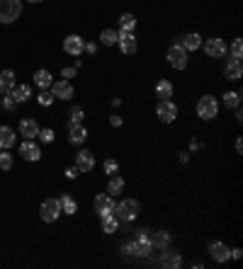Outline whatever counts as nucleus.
I'll use <instances>...</instances> for the list:
<instances>
[{
	"label": "nucleus",
	"mask_w": 243,
	"mask_h": 269,
	"mask_svg": "<svg viewBox=\"0 0 243 269\" xmlns=\"http://www.w3.org/2000/svg\"><path fill=\"white\" fill-rule=\"evenodd\" d=\"M151 250H153V245H151V240H149V233L141 231L139 240H134V255H139V257H149Z\"/></svg>",
	"instance_id": "nucleus-10"
},
{
	"label": "nucleus",
	"mask_w": 243,
	"mask_h": 269,
	"mask_svg": "<svg viewBox=\"0 0 243 269\" xmlns=\"http://www.w3.org/2000/svg\"><path fill=\"white\" fill-rule=\"evenodd\" d=\"M117 226H120V221L115 213H102V231L105 233H117Z\"/></svg>",
	"instance_id": "nucleus-27"
},
{
	"label": "nucleus",
	"mask_w": 243,
	"mask_h": 269,
	"mask_svg": "<svg viewBox=\"0 0 243 269\" xmlns=\"http://www.w3.org/2000/svg\"><path fill=\"white\" fill-rule=\"evenodd\" d=\"M15 88V73L12 70H2L0 73V95H7Z\"/></svg>",
	"instance_id": "nucleus-22"
},
{
	"label": "nucleus",
	"mask_w": 243,
	"mask_h": 269,
	"mask_svg": "<svg viewBox=\"0 0 243 269\" xmlns=\"http://www.w3.org/2000/svg\"><path fill=\"white\" fill-rule=\"evenodd\" d=\"M117 44L122 46V51H124L126 56L136 54V36H134V32H122L120 39H117Z\"/></svg>",
	"instance_id": "nucleus-14"
},
{
	"label": "nucleus",
	"mask_w": 243,
	"mask_h": 269,
	"mask_svg": "<svg viewBox=\"0 0 243 269\" xmlns=\"http://www.w3.org/2000/svg\"><path fill=\"white\" fill-rule=\"evenodd\" d=\"M122 189H124V179H122L120 175H112V177H110V184H107V194H110V197H117V194H122Z\"/></svg>",
	"instance_id": "nucleus-28"
},
{
	"label": "nucleus",
	"mask_w": 243,
	"mask_h": 269,
	"mask_svg": "<svg viewBox=\"0 0 243 269\" xmlns=\"http://www.w3.org/2000/svg\"><path fill=\"white\" fill-rule=\"evenodd\" d=\"M117 39H120V34L115 30H105L100 34V41H102V46H112V44H117Z\"/></svg>",
	"instance_id": "nucleus-32"
},
{
	"label": "nucleus",
	"mask_w": 243,
	"mask_h": 269,
	"mask_svg": "<svg viewBox=\"0 0 243 269\" xmlns=\"http://www.w3.org/2000/svg\"><path fill=\"white\" fill-rule=\"evenodd\" d=\"M209 255H212L216 262H229V257H231V250H229L224 242L212 240V242H209Z\"/></svg>",
	"instance_id": "nucleus-12"
},
{
	"label": "nucleus",
	"mask_w": 243,
	"mask_h": 269,
	"mask_svg": "<svg viewBox=\"0 0 243 269\" xmlns=\"http://www.w3.org/2000/svg\"><path fill=\"white\" fill-rule=\"evenodd\" d=\"M15 104H17V102H15L12 97H5V102H2V107H5V109H15Z\"/></svg>",
	"instance_id": "nucleus-39"
},
{
	"label": "nucleus",
	"mask_w": 243,
	"mask_h": 269,
	"mask_svg": "<svg viewBox=\"0 0 243 269\" xmlns=\"http://www.w3.org/2000/svg\"><path fill=\"white\" fill-rule=\"evenodd\" d=\"M120 27L122 32H134V27H136V17L131 15V12H124L120 17Z\"/></svg>",
	"instance_id": "nucleus-29"
},
{
	"label": "nucleus",
	"mask_w": 243,
	"mask_h": 269,
	"mask_svg": "<svg viewBox=\"0 0 243 269\" xmlns=\"http://www.w3.org/2000/svg\"><path fill=\"white\" fill-rule=\"evenodd\" d=\"M22 12V0H0V22L10 25L20 17Z\"/></svg>",
	"instance_id": "nucleus-1"
},
{
	"label": "nucleus",
	"mask_w": 243,
	"mask_h": 269,
	"mask_svg": "<svg viewBox=\"0 0 243 269\" xmlns=\"http://www.w3.org/2000/svg\"><path fill=\"white\" fill-rule=\"evenodd\" d=\"M51 83H54V78H51V73L49 70H37L34 73V85H39L41 90H46V88H51Z\"/></svg>",
	"instance_id": "nucleus-24"
},
{
	"label": "nucleus",
	"mask_w": 243,
	"mask_h": 269,
	"mask_svg": "<svg viewBox=\"0 0 243 269\" xmlns=\"http://www.w3.org/2000/svg\"><path fill=\"white\" fill-rule=\"evenodd\" d=\"M117 170H120L117 160H105V172L107 175H117Z\"/></svg>",
	"instance_id": "nucleus-38"
},
{
	"label": "nucleus",
	"mask_w": 243,
	"mask_h": 269,
	"mask_svg": "<svg viewBox=\"0 0 243 269\" xmlns=\"http://www.w3.org/2000/svg\"><path fill=\"white\" fill-rule=\"evenodd\" d=\"M15 146V131L10 126H0V150H7Z\"/></svg>",
	"instance_id": "nucleus-21"
},
{
	"label": "nucleus",
	"mask_w": 243,
	"mask_h": 269,
	"mask_svg": "<svg viewBox=\"0 0 243 269\" xmlns=\"http://www.w3.org/2000/svg\"><path fill=\"white\" fill-rule=\"evenodd\" d=\"M200 46H202V36L195 34V32L182 39V49H185V51H195V49H200Z\"/></svg>",
	"instance_id": "nucleus-26"
},
{
	"label": "nucleus",
	"mask_w": 243,
	"mask_h": 269,
	"mask_svg": "<svg viewBox=\"0 0 243 269\" xmlns=\"http://www.w3.org/2000/svg\"><path fill=\"white\" fill-rule=\"evenodd\" d=\"M76 168H78V172H90L92 168H95V155H92L90 150H81L76 155Z\"/></svg>",
	"instance_id": "nucleus-11"
},
{
	"label": "nucleus",
	"mask_w": 243,
	"mask_h": 269,
	"mask_svg": "<svg viewBox=\"0 0 243 269\" xmlns=\"http://www.w3.org/2000/svg\"><path fill=\"white\" fill-rule=\"evenodd\" d=\"M41 143H51L54 141V131L51 129H39V136H37Z\"/></svg>",
	"instance_id": "nucleus-36"
},
{
	"label": "nucleus",
	"mask_w": 243,
	"mask_h": 269,
	"mask_svg": "<svg viewBox=\"0 0 243 269\" xmlns=\"http://www.w3.org/2000/svg\"><path fill=\"white\" fill-rule=\"evenodd\" d=\"M241 56H243V44H241V39H236V41L231 44V59L241 61Z\"/></svg>",
	"instance_id": "nucleus-37"
},
{
	"label": "nucleus",
	"mask_w": 243,
	"mask_h": 269,
	"mask_svg": "<svg viewBox=\"0 0 243 269\" xmlns=\"http://www.w3.org/2000/svg\"><path fill=\"white\" fill-rule=\"evenodd\" d=\"M161 265L163 267H168V269H178L182 265V257H180V252H173V250H163V257H161Z\"/></svg>",
	"instance_id": "nucleus-15"
},
{
	"label": "nucleus",
	"mask_w": 243,
	"mask_h": 269,
	"mask_svg": "<svg viewBox=\"0 0 243 269\" xmlns=\"http://www.w3.org/2000/svg\"><path fill=\"white\" fill-rule=\"evenodd\" d=\"M83 51H88V54H95V51H97V44H85V49H83Z\"/></svg>",
	"instance_id": "nucleus-45"
},
{
	"label": "nucleus",
	"mask_w": 243,
	"mask_h": 269,
	"mask_svg": "<svg viewBox=\"0 0 243 269\" xmlns=\"http://www.w3.org/2000/svg\"><path fill=\"white\" fill-rule=\"evenodd\" d=\"M37 100H39V104H41V107H49V104L54 102V92L44 90V92H39V95H37Z\"/></svg>",
	"instance_id": "nucleus-33"
},
{
	"label": "nucleus",
	"mask_w": 243,
	"mask_h": 269,
	"mask_svg": "<svg viewBox=\"0 0 243 269\" xmlns=\"http://www.w3.org/2000/svg\"><path fill=\"white\" fill-rule=\"evenodd\" d=\"M224 104L229 107V109H236L239 104H241V92L236 90V92H226L224 95Z\"/></svg>",
	"instance_id": "nucleus-31"
},
{
	"label": "nucleus",
	"mask_w": 243,
	"mask_h": 269,
	"mask_svg": "<svg viewBox=\"0 0 243 269\" xmlns=\"http://www.w3.org/2000/svg\"><path fill=\"white\" fill-rule=\"evenodd\" d=\"M73 75H76L73 68H63V80H68V78H73Z\"/></svg>",
	"instance_id": "nucleus-42"
},
{
	"label": "nucleus",
	"mask_w": 243,
	"mask_h": 269,
	"mask_svg": "<svg viewBox=\"0 0 243 269\" xmlns=\"http://www.w3.org/2000/svg\"><path fill=\"white\" fill-rule=\"evenodd\" d=\"M20 134L25 138H37L39 136V124L34 119H22L20 121Z\"/></svg>",
	"instance_id": "nucleus-19"
},
{
	"label": "nucleus",
	"mask_w": 243,
	"mask_h": 269,
	"mask_svg": "<svg viewBox=\"0 0 243 269\" xmlns=\"http://www.w3.org/2000/svg\"><path fill=\"white\" fill-rule=\"evenodd\" d=\"M85 138H88L85 126H83V124H73V126H71V134H68V141L76 143V146H81V143H85Z\"/></svg>",
	"instance_id": "nucleus-17"
},
{
	"label": "nucleus",
	"mask_w": 243,
	"mask_h": 269,
	"mask_svg": "<svg viewBox=\"0 0 243 269\" xmlns=\"http://www.w3.org/2000/svg\"><path fill=\"white\" fill-rule=\"evenodd\" d=\"M231 257H234V260H241V257H243V250H241V247H234V250H231Z\"/></svg>",
	"instance_id": "nucleus-41"
},
{
	"label": "nucleus",
	"mask_w": 243,
	"mask_h": 269,
	"mask_svg": "<svg viewBox=\"0 0 243 269\" xmlns=\"http://www.w3.org/2000/svg\"><path fill=\"white\" fill-rule=\"evenodd\" d=\"M68 117H71V119H68V124L73 126V124H81V121H83V117H85V114H83V109H81V107H73Z\"/></svg>",
	"instance_id": "nucleus-35"
},
{
	"label": "nucleus",
	"mask_w": 243,
	"mask_h": 269,
	"mask_svg": "<svg viewBox=\"0 0 243 269\" xmlns=\"http://www.w3.org/2000/svg\"><path fill=\"white\" fill-rule=\"evenodd\" d=\"M124 255H134V242H126L124 245Z\"/></svg>",
	"instance_id": "nucleus-44"
},
{
	"label": "nucleus",
	"mask_w": 243,
	"mask_h": 269,
	"mask_svg": "<svg viewBox=\"0 0 243 269\" xmlns=\"http://www.w3.org/2000/svg\"><path fill=\"white\" fill-rule=\"evenodd\" d=\"M168 61H170V66L175 70H185L187 68V51L182 49L180 44H175V46L168 49Z\"/></svg>",
	"instance_id": "nucleus-5"
},
{
	"label": "nucleus",
	"mask_w": 243,
	"mask_h": 269,
	"mask_svg": "<svg viewBox=\"0 0 243 269\" xmlns=\"http://www.w3.org/2000/svg\"><path fill=\"white\" fill-rule=\"evenodd\" d=\"M66 177L76 179V177H78V168H68V170H66Z\"/></svg>",
	"instance_id": "nucleus-40"
},
{
	"label": "nucleus",
	"mask_w": 243,
	"mask_h": 269,
	"mask_svg": "<svg viewBox=\"0 0 243 269\" xmlns=\"http://www.w3.org/2000/svg\"><path fill=\"white\" fill-rule=\"evenodd\" d=\"M12 168V155L7 150H0V170H10Z\"/></svg>",
	"instance_id": "nucleus-34"
},
{
	"label": "nucleus",
	"mask_w": 243,
	"mask_h": 269,
	"mask_svg": "<svg viewBox=\"0 0 243 269\" xmlns=\"http://www.w3.org/2000/svg\"><path fill=\"white\" fill-rule=\"evenodd\" d=\"M30 2H41V0H30Z\"/></svg>",
	"instance_id": "nucleus-46"
},
{
	"label": "nucleus",
	"mask_w": 243,
	"mask_h": 269,
	"mask_svg": "<svg viewBox=\"0 0 243 269\" xmlns=\"http://www.w3.org/2000/svg\"><path fill=\"white\" fill-rule=\"evenodd\" d=\"M7 95H10L17 104H22V102H27V100L32 97V88H30V85H15V88L10 90Z\"/></svg>",
	"instance_id": "nucleus-18"
},
{
	"label": "nucleus",
	"mask_w": 243,
	"mask_h": 269,
	"mask_svg": "<svg viewBox=\"0 0 243 269\" xmlns=\"http://www.w3.org/2000/svg\"><path fill=\"white\" fill-rule=\"evenodd\" d=\"M110 124H112V126H122V117L112 114V117H110Z\"/></svg>",
	"instance_id": "nucleus-43"
},
{
	"label": "nucleus",
	"mask_w": 243,
	"mask_h": 269,
	"mask_svg": "<svg viewBox=\"0 0 243 269\" xmlns=\"http://www.w3.org/2000/svg\"><path fill=\"white\" fill-rule=\"evenodd\" d=\"M83 49H85V41H83L78 34H71V36L63 39V51H66V54H71V56H81Z\"/></svg>",
	"instance_id": "nucleus-8"
},
{
	"label": "nucleus",
	"mask_w": 243,
	"mask_h": 269,
	"mask_svg": "<svg viewBox=\"0 0 243 269\" xmlns=\"http://www.w3.org/2000/svg\"><path fill=\"white\" fill-rule=\"evenodd\" d=\"M39 213H41V218H44L46 223H54V221H56V218L61 216V204H59V199H46V202L41 204Z\"/></svg>",
	"instance_id": "nucleus-6"
},
{
	"label": "nucleus",
	"mask_w": 243,
	"mask_h": 269,
	"mask_svg": "<svg viewBox=\"0 0 243 269\" xmlns=\"http://www.w3.org/2000/svg\"><path fill=\"white\" fill-rule=\"evenodd\" d=\"M149 240H151V245L156 250H165V247L170 245V233H168V231H158V233L149 235Z\"/></svg>",
	"instance_id": "nucleus-20"
},
{
	"label": "nucleus",
	"mask_w": 243,
	"mask_h": 269,
	"mask_svg": "<svg viewBox=\"0 0 243 269\" xmlns=\"http://www.w3.org/2000/svg\"><path fill=\"white\" fill-rule=\"evenodd\" d=\"M156 97H158V100H170V97H173V83H170V80H161V83L156 85Z\"/></svg>",
	"instance_id": "nucleus-25"
},
{
	"label": "nucleus",
	"mask_w": 243,
	"mask_h": 269,
	"mask_svg": "<svg viewBox=\"0 0 243 269\" xmlns=\"http://www.w3.org/2000/svg\"><path fill=\"white\" fill-rule=\"evenodd\" d=\"M115 216L117 221H124V223H131L136 216H139V202L136 199H124L115 206Z\"/></svg>",
	"instance_id": "nucleus-2"
},
{
	"label": "nucleus",
	"mask_w": 243,
	"mask_h": 269,
	"mask_svg": "<svg viewBox=\"0 0 243 269\" xmlns=\"http://www.w3.org/2000/svg\"><path fill=\"white\" fill-rule=\"evenodd\" d=\"M20 155H22L25 160H30V163H37V160L41 158V150H39V146H37L32 138H27V141L20 146Z\"/></svg>",
	"instance_id": "nucleus-13"
},
{
	"label": "nucleus",
	"mask_w": 243,
	"mask_h": 269,
	"mask_svg": "<svg viewBox=\"0 0 243 269\" xmlns=\"http://www.w3.org/2000/svg\"><path fill=\"white\" fill-rule=\"evenodd\" d=\"M59 204H61V211H63V213H71V216H73V213L78 211V204H76L68 194H63V197H61Z\"/></svg>",
	"instance_id": "nucleus-30"
},
{
	"label": "nucleus",
	"mask_w": 243,
	"mask_h": 269,
	"mask_svg": "<svg viewBox=\"0 0 243 269\" xmlns=\"http://www.w3.org/2000/svg\"><path fill=\"white\" fill-rule=\"evenodd\" d=\"M156 114H158V119L163 121V124H170V121L178 119V107H175L170 100H161V102H158Z\"/></svg>",
	"instance_id": "nucleus-4"
},
{
	"label": "nucleus",
	"mask_w": 243,
	"mask_h": 269,
	"mask_svg": "<svg viewBox=\"0 0 243 269\" xmlns=\"http://www.w3.org/2000/svg\"><path fill=\"white\" fill-rule=\"evenodd\" d=\"M115 206H117V202H115V197H110V194H97L95 197V211L102 216V213H115Z\"/></svg>",
	"instance_id": "nucleus-9"
},
{
	"label": "nucleus",
	"mask_w": 243,
	"mask_h": 269,
	"mask_svg": "<svg viewBox=\"0 0 243 269\" xmlns=\"http://www.w3.org/2000/svg\"><path fill=\"white\" fill-rule=\"evenodd\" d=\"M51 85H54V97H59V100H71L73 97V85L68 80H56Z\"/></svg>",
	"instance_id": "nucleus-16"
},
{
	"label": "nucleus",
	"mask_w": 243,
	"mask_h": 269,
	"mask_svg": "<svg viewBox=\"0 0 243 269\" xmlns=\"http://www.w3.org/2000/svg\"><path fill=\"white\" fill-rule=\"evenodd\" d=\"M243 75V66L239 59H231L229 61V66H226V78L229 80H241Z\"/></svg>",
	"instance_id": "nucleus-23"
},
{
	"label": "nucleus",
	"mask_w": 243,
	"mask_h": 269,
	"mask_svg": "<svg viewBox=\"0 0 243 269\" xmlns=\"http://www.w3.org/2000/svg\"><path fill=\"white\" fill-rule=\"evenodd\" d=\"M202 46H204V54H207L209 59H224V56H226V44H224L221 39H216V36H214V39H207Z\"/></svg>",
	"instance_id": "nucleus-7"
},
{
	"label": "nucleus",
	"mask_w": 243,
	"mask_h": 269,
	"mask_svg": "<svg viewBox=\"0 0 243 269\" xmlns=\"http://www.w3.org/2000/svg\"><path fill=\"white\" fill-rule=\"evenodd\" d=\"M219 114V102H216V97L212 95H204V97H200V102H197V117L200 119H214Z\"/></svg>",
	"instance_id": "nucleus-3"
}]
</instances>
